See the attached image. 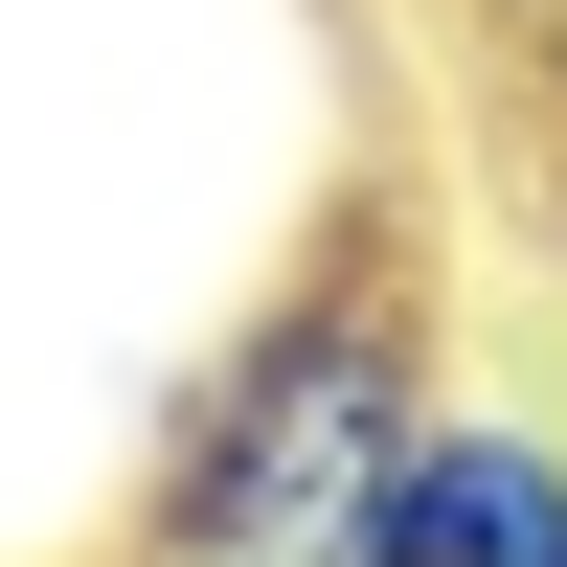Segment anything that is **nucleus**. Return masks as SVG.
Here are the masks:
<instances>
[{
	"instance_id": "obj_2",
	"label": "nucleus",
	"mask_w": 567,
	"mask_h": 567,
	"mask_svg": "<svg viewBox=\"0 0 567 567\" xmlns=\"http://www.w3.org/2000/svg\"><path fill=\"white\" fill-rule=\"evenodd\" d=\"M386 567H567V432L432 386L409 454H386Z\"/></svg>"
},
{
	"instance_id": "obj_1",
	"label": "nucleus",
	"mask_w": 567,
	"mask_h": 567,
	"mask_svg": "<svg viewBox=\"0 0 567 567\" xmlns=\"http://www.w3.org/2000/svg\"><path fill=\"white\" fill-rule=\"evenodd\" d=\"M409 409H432V250H409V227H341V250L182 386L159 499H136V567H386Z\"/></svg>"
}]
</instances>
